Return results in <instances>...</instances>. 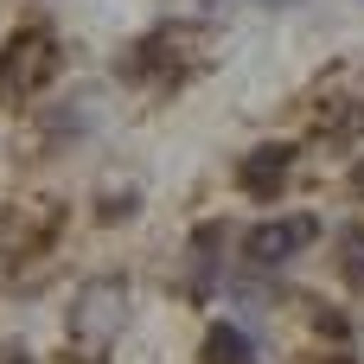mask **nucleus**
<instances>
[{
  "instance_id": "nucleus-8",
  "label": "nucleus",
  "mask_w": 364,
  "mask_h": 364,
  "mask_svg": "<svg viewBox=\"0 0 364 364\" xmlns=\"http://www.w3.org/2000/svg\"><path fill=\"white\" fill-rule=\"evenodd\" d=\"M0 364H32V358H26V352H13V346H6V352H0Z\"/></svg>"
},
{
  "instance_id": "nucleus-5",
  "label": "nucleus",
  "mask_w": 364,
  "mask_h": 364,
  "mask_svg": "<svg viewBox=\"0 0 364 364\" xmlns=\"http://www.w3.org/2000/svg\"><path fill=\"white\" fill-rule=\"evenodd\" d=\"M288 173H294V147H288V141H262V147H250V154H243L237 186H243V198L269 205V198H282Z\"/></svg>"
},
{
  "instance_id": "nucleus-1",
  "label": "nucleus",
  "mask_w": 364,
  "mask_h": 364,
  "mask_svg": "<svg viewBox=\"0 0 364 364\" xmlns=\"http://www.w3.org/2000/svg\"><path fill=\"white\" fill-rule=\"evenodd\" d=\"M58 64H64L58 38H51L45 26H19V32L6 38V51H0V102L19 109L26 96H38V90L58 77Z\"/></svg>"
},
{
  "instance_id": "nucleus-9",
  "label": "nucleus",
  "mask_w": 364,
  "mask_h": 364,
  "mask_svg": "<svg viewBox=\"0 0 364 364\" xmlns=\"http://www.w3.org/2000/svg\"><path fill=\"white\" fill-rule=\"evenodd\" d=\"M352 192H358V198H364V160H358V166H352Z\"/></svg>"
},
{
  "instance_id": "nucleus-6",
  "label": "nucleus",
  "mask_w": 364,
  "mask_h": 364,
  "mask_svg": "<svg viewBox=\"0 0 364 364\" xmlns=\"http://www.w3.org/2000/svg\"><path fill=\"white\" fill-rule=\"evenodd\" d=\"M205 364H256V346H250V333H237V326H211L205 333Z\"/></svg>"
},
{
  "instance_id": "nucleus-7",
  "label": "nucleus",
  "mask_w": 364,
  "mask_h": 364,
  "mask_svg": "<svg viewBox=\"0 0 364 364\" xmlns=\"http://www.w3.org/2000/svg\"><path fill=\"white\" fill-rule=\"evenodd\" d=\"M339 250H346V275H352V282H364V230H352V224H346V230H339Z\"/></svg>"
},
{
  "instance_id": "nucleus-3",
  "label": "nucleus",
  "mask_w": 364,
  "mask_h": 364,
  "mask_svg": "<svg viewBox=\"0 0 364 364\" xmlns=\"http://www.w3.org/2000/svg\"><path fill=\"white\" fill-rule=\"evenodd\" d=\"M122 326H128V282H122V275L83 282L77 301H70V339L90 346V352H102V346H115Z\"/></svg>"
},
{
  "instance_id": "nucleus-2",
  "label": "nucleus",
  "mask_w": 364,
  "mask_h": 364,
  "mask_svg": "<svg viewBox=\"0 0 364 364\" xmlns=\"http://www.w3.org/2000/svg\"><path fill=\"white\" fill-rule=\"evenodd\" d=\"M64 230V205L58 198H13L0 205V262L19 269V262H38Z\"/></svg>"
},
{
  "instance_id": "nucleus-4",
  "label": "nucleus",
  "mask_w": 364,
  "mask_h": 364,
  "mask_svg": "<svg viewBox=\"0 0 364 364\" xmlns=\"http://www.w3.org/2000/svg\"><path fill=\"white\" fill-rule=\"evenodd\" d=\"M314 237H320V218H269V224H256V230L243 237V256H250L256 269H282V262H294Z\"/></svg>"
}]
</instances>
